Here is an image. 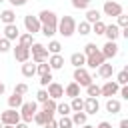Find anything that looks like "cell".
I'll return each mask as SVG.
<instances>
[{
  "label": "cell",
  "instance_id": "24",
  "mask_svg": "<svg viewBox=\"0 0 128 128\" xmlns=\"http://www.w3.org/2000/svg\"><path fill=\"white\" fill-rule=\"evenodd\" d=\"M70 64H72L74 68H80V66L86 64V56H84L82 52H74V54L70 56Z\"/></svg>",
  "mask_w": 128,
  "mask_h": 128
},
{
  "label": "cell",
  "instance_id": "16",
  "mask_svg": "<svg viewBox=\"0 0 128 128\" xmlns=\"http://www.w3.org/2000/svg\"><path fill=\"white\" fill-rule=\"evenodd\" d=\"M42 112L46 114V118H54V114H56V100L48 98L46 102H42Z\"/></svg>",
  "mask_w": 128,
  "mask_h": 128
},
{
  "label": "cell",
  "instance_id": "55",
  "mask_svg": "<svg viewBox=\"0 0 128 128\" xmlns=\"http://www.w3.org/2000/svg\"><path fill=\"white\" fill-rule=\"evenodd\" d=\"M2 128H14L12 124H2Z\"/></svg>",
  "mask_w": 128,
  "mask_h": 128
},
{
  "label": "cell",
  "instance_id": "34",
  "mask_svg": "<svg viewBox=\"0 0 128 128\" xmlns=\"http://www.w3.org/2000/svg\"><path fill=\"white\" fill-rule=\"evenodd\" d=\"M86 94L92 96V98H98V96H100V86L94 84V82H90V84L86 86Z\"/></svg>",
  "mask_w": 128,
  "mask_h": 128
},
{
  "label": "cell",
  "instance_id": "28",
  "mask_svg": "<svg viewBox=\"0 0 128 128\" xmlns=\"http://www.w3.org/2000/svg\"><path fill=\"white\" fill-rule=\"evenodd\" d=\"M18 44L30 48V46L34 44V34H28V32H26V34H20V36H18Z\"/></svg>",
  "mask_w": 128,
  "mask_h": 128
},
{
  "label": "cell",
  "instance_id": "27",
  "mask_svg": "<svg viewBox=\"0 0 128 128\" xmlns=\"http://www.w3.org/2000/svg\"><path fill=\"white\" fill-rule=\"evenodd\" d=\"M64 94L70 96V98H76V96H80V86H78L76 82H70V84L64 88Z\"/></svg>",
  "mask_w": 128,
  "mask_h": 128
},
{
  "label": "cell",
  "instance_id": "33",
  "mask_svg": "<svg viewBox=\"0 0 128 128\" xmlns=\"http://www.w3.org/2000/svg\"><path fill=\"white\" fill-rule=\"evenodd\" d=\"M48 72H52V68H50V64L44 60V62H40V64H36V74L38 76H44V74H48Z\"/></svg>",
  "mask_w": 128,
  "mask_h": 128
},
{
  "label": "cell",
  "instance_id": "37",
  "mask_svg": "<svg viewBox=\"0 0 128 128\" xmlns=\"http://www.w3.org/2000/svg\"><path fill=\"white\" fill-rule=\"evenodd\" d=\"M90 2H92V0H72V6H74L76 10H88Z\"/></svg>",
  "mask_w": 128,
  "mask_h": 128
},
{
  "label": "cell",
  "instance_id": "4",
  "mask_svg": "<svg viewBox=\"0 0 128 128\" xmlns=\"http://www.w3.org/2000/svg\"><path fill=\"white\" fill-rule=\"evenodd\" d=\"M36 110H38V104L36 102H22V106H20V120L26 122V124H30Z\"/></svg>",
  "mask_w": 128,
  "mask_h": 128
},
{
  "label": "cell",
  "instance_id": "22",
  "mask_svg": "<svg viewBox=\"0 0 128 128\" xmlns=\"http://www.w3.org/2000/svg\"><path fill=\"white\" fill-rule=\"evenodd\" d=\"M72 124L74 126H82V124H86L88 122V114L84 112V110H80V112H72Z\"/></svg>",
  "mask_w": 128,
  "mask_h": 128
},
{
  "label": "cell",
  "instance_id": "19",
  "mask_svg": "<svg viewBox=\"0 0 128 128\" xmlns=\"http://www.w3.org/2000/svg\"><path fill=\"white\" fill-rule=\"evenodd\" d=\"M112 74H114V66H112V64L102 62V64L98 66V76H100V78H112Z\"/></svg>",
  "mask_w": 128,
  "mask_h": 128
},
{
  "label": "cell",
  "instance_id": "8",
  "mask_svg": "<svg viewBox=\"0 0 128 128\" xmlns=\"http://www.w3.org/2000/svg\"><path fill=\"white\" fill-rule=\"evenodd\" d=\"M118 90H120L118 82H116V80H108V82H104V86H100V96L112 98V96L118 94Z\"/></svg>",
  "mask_w": 128,
  "mask_h": 128
},
{
  "label": "cell",
  "instance_id": "57",
  "mask_svg": "<svg viewBox=\"0 0 128 128\" xmlns=\"http://www.w3.org/2000/svg\"><path fill=\"white\" fill-rule=\"evenodd\" d=\"M0 2H4V0H0Z\"/></svg>",
  "mask_w": 128,
  "mask_h": 128
},
{
  "label": "cell",
  "instance_id": "10",
  "mask_svg": "<svg viewBox=\"0 0 128 128\" xmlns=\"http://www.w3.org/2000/svg\"><path fill=\"white\" fill-rule=\"evenodd\" d=\"M102 62H106V58H104V54H102L100 50H96L94 54L86 56V64H84V66H88V68H94V70H96Z\"/></svg>",
  "mask_w": 128,
  "mask_h": 128
},
{
  "label": "cell",
  "instance_id": "12",
  "mask_svg": "<svg viewBox=\"0 0 128 128\" xmlns=\"http://www.w3.org/2000/svg\"><path fill=\"white\" fill-rule=\"evenodd\" d=\"M46 92H48V96H50V98L58 100V98H62V96H64V86L52 80V82H50V84L46 86Z\"/></svg>",
  "mask_w": 128,
  "mask_h": 128
},
{
  "label": "cell",
  "instance_id": "2",
  "mask_svg": "<svg viewBox=\"0 0 128 128\" xmlns=\"http://www.w3.org/2000/svg\"><path fill=\"white\" fill-rule=\"evenodd\" d=\"M30 56H32V62L40 64V62L48 60V50H46V46H44V44L34 42V44L30 46Z\"/></svg>",
  "mask_w": 128,
  "mask_h": 128
},
{
  "label": "cell",
  "instance_id": "48",
  "mask_svg": "<svg viewBox=\"0 0 128 128\" xmlns=\"http://www.w3.org/2000/svg\"><path fill=\"white\" fill-rule=\"evenodd\" d=\"M118 92H120V96H122L124 100H128V84H124V86H120V90H118Z\"/></svg>",
  "mask_w": 128,
  "mask_h": 128
},
{
  "label": "cell",
  "instance_id": "14",
  "mask_svg": "<svg viewBox=\"0 0 128 128\" xmlns=\"http://www.w3.org/2000/svg\"><path fill=\"white\" fill-rule=\"evenodd\" d=\"M98 110H100V102H98V98L88 96V98L84 100V112H86V114H96Z\"/></svg>",
  "mask_w": 128,
  "mask_h": 128
},
{
  "label": "cell",
  "instance_id": "5",
  "mask_svg": "<svg viewBox=\"0 0 128 128\" xmlns=\"http://www.w3.org/2000/svg\"><path fill=\"white\" fill-rule=\"evenodd\" d=\"M40 20H38V16H32V14H26L24 16V28H26V32L28 34H38L40 32Z\"/></svg>",
  "mask_w": 128,
  "mask_h": 128
},
{
  "label": "cell",
  "instance_id": "53",
  "mask_svg": "<svg viewBox=\"0 0 128 128\" xmlns=\"http://www.w3.org/2000/svg\"><path fill=\"white\" fill-rule=\"evenodd\" d=\"M4 92H6V86H4V82H2V80H0V96H2V94H4Z\"/></svg>",
  "mask_w": 128,
  "mask_h": 128
},
{
  "label": "cell",
  "instance_id": "23",
  "mask_svg": "<svg viewBox=\"0 0 128 128\" xmlns=\"http://www.w3.org/2000/svg\"><path fill=\"white\" fill-rule=\"evenodd\" d=\"M22 102H24V96H20V94H16V92H12V96H8V108L18 110V108L22 106Z\"/></svg>",
  "mask_w": 128,
  "mask_h": 128
},
{
  "label": "cell",
  "instance_id": "44",
  "mask_svg": "<svg viewBox=\"0 0 128 128\" xmlns=\"http://www.w3.org/2000/svg\"><path fill=\"white\" fill-rule=\"evenodd\" d=\"M52 80H54V78H52V72H48V74L40 76V86H42V88H46V86H48Z\"/></svg>",
  "mask_w": 128,
  "mask_h": 128
},
{
  "label": "cell",
  "instance_id": "11",
  "mask_svg": "<svg viewBox=\"0 0 128 128\" xmlns=\"http://www.w3.org/2000/svg\"><path fill=\"white\" fill-rule=\"evenodd\" d=\"M12 54H14V60H18V62H26V60H30V48H26V46L16 44V46L12 48Z\"/></svg>",
  "mask_w": 128,
  "mask_h": 128
},
{
  "label": "cell",
  "instance_id": "21",
  "mask_svg": "<svg viewBox=\"0 0 128 128\" xmlns=\"http://www.w3.org/2000/svg\"><path fill=\"white\" fill-rule=\"evenodd\" d=\"M106 110H108L110 114H118V112L122 110L120 100H116V98H106Z\"/></svg>",
  "mask_w": 128,
  "mask_h": 128
},
{
  "label": "cell",
  "instance_id": "13",
  "mask_svg": "<svg viewBox=\"0 0 128 128\" xmlns=\"http://www.w3.org/2000/svg\"><path fill=\"white\" fill-rule=\"evenodd\" d=\"M102 54H104V58L106 60H112L116 54H118V44L114 42V40H108L104 46H102V50H100Z\"/></svg>",
  "mask_w": 128,
  "mask_h": 128
},
{
  "label": "cell",
  "instance_id": "7",
  "mask_svg": "<svg viewBox=\"0 0 128 128\" xmlns=\"http://www.w3.org/2000/svg\"><path fill=\"white\" fill-rule=\"evenodd\" d=\"M38 20H40L42 26H52V28H56V24H58V16H56L52 10H42V12L38 14Z\"/></svg>",
  "mask_w": 128,
  "mask_h": 128
},
{
  "label": "cell",
  "instance_id": "9",
  "mask_svg": "<svg viewBox=\"0 0 128 128\" xmlns=\"http://www.w3.org/2000/svg\"><path fill=\"white\" fill-rule=\"evenodd\" d=\"M0 122L2 124H18L20 122V112H16L14 108H8V110H4L2 114H0Z\"/></svg>",
  "mask_w": 128,
  "mask_h": 128
},
{
  "label": "cell",
  "instance_id": "47",
  "mask_svg": "<svg viewBox=\"0 0 128 128\" xmlns=\"http://www.w3.org/2000/svg\"><path fill=\"white\" fill-rule=\"evenodd\" d=\"M44 128H58V120L48 118V120H46V124H44Z\"/></svg>",
  "mask_w": 128,
  "mask_h": 128
},
{
  "label": "cell",
  "instance_id": "18",
  "mask_svg": "<svg viewBox=\"0 0 128 128\" xmlns=\"http://www.w3.org/2000/svg\"><path fill=\"white\" fill-rule=\"evenodd\" d=\"M104 36L108 38V40H118V36H120V28L116 26V24H106V28H104Z\"/></svg>",
  "mask_w": 128,
  "mask_h": 128
},
{
  "label": "cell",
  "instance_id": "31",
  "mask_svg": "<svg viewBox=\"0 0 128 128\" xmlns=\"http://www.w3.org/2000/svg\"><path fill=\"white\" fill-rule=\"evenodd\" d=\"M104 28H106V24H104L102 20H98V22L90 24V32H92V34H96V36H102V34H104Z\"/></svg>",
  "mask_w": 128,
  "mask_h": 128
},
{
  "label": "cell",
  "instance_id": "42",
  "mask_svg": "<svg viewBox=\"0 0 128 128\" xmlns=\"http://www.w3.org/2000/svg\"><path fill=\"white\" fill-rule=\"evenodd\" d=\"M10 48H12L10 46V40L8 38H0V54H6Z\"/></svg>",
  "mask_w": 128,
  "mask_h": 128
},
{
  "label": "cell",
  "instance_id": "6",
  "mask_svg": "<svg viewBox=\"0 0 128 128\" xmlns=\"http://www.w3.org/2000/svg\"><path fill=\"white\" fill-rule=\"evenodd\" d=\"M102 12H104L106 16H118V14H122V12H124V8H122V4H120V2L106 0V2H104V6H102Z\"/></svg>",
  "mask_w": 128,
  "mask_h": 128
},
{
  "label": "cell",
  "instance_id": "35",
  "mask_svg": "<svg viewBox=\"0 0 128 128\" xmlns=\"http://www.w3.org/2000/svg\"><path fill=\"white\" fill-rule=\"evenodd\" d=\"M70 108H72V112H80V110H84V100H82L80 96L72 98V102H70Z\"/></svg>",
  "mask_w": 128,
  "mask_h": 128
},
{
  "label": "cell",
  "instance_id": "20",
  "mask_svg": "<svg viewBox=\"0 0 128 128\" xmlns=\"http://www.w3.org/2000/svg\"><path fill=\"white\" fill-rule=\"evenodd\" d=\"M36 74V62L32 64L30 60H26V62H22V76L24 78H32Z\"/></svg>",
  "mask_w": 128,
  "mask_h": 128
},
{
  "label": "cell",
  "instance_id": "50",
  "mask_svg": "<svg viewBox=\"0 0 128 128\" xmlns=\"http://www.w3.org/2000/svg\"><path fill=\"white\" fill-rule=\"evenodd\" d=\"M94 128H112V124H110V122H106V120H102V122H100L98 126H94Z\"/></svg>",
  "mask_w": 128,
  "mask_h": 128
},
{
  "label": "cell",
  "instance_id": "51",
  "mask_svg": "<svg viewBox=\"0 0 128 128\" xmlns=\"http://www.w3.org/2000/svg\"><path fill=\"white\" fill-rule=\"evenodd\" d=\"M118 128H128V120H126V118H122V120H120V124H118Z\"/></svg>",
  "mask_w": 128,
  "mask_h": 128
},
{
  "label": "cell",
  "instance_id": "49",
  "mask_svg": "<svg viewBox=\"0 0 128 128\" xmlns=\"http://www.w3.org/2000/svg\"><path fill=\"white\" fill-rule=\"evenodd\" d=\"M8 2H10L12 6H24V4L28 2V0H8Z\"/></svg>",
  "mask_w": 128,
  "mask_h": 128
},
{
  "label": "cell",
  "instance_id": "26",
  "mask_svg": "<svg viewBox=\"0 0 128 128\" xmlns=\"http://www.w3.org/2000/svg\"><path fill=\"white\" fill-rule=\"evenodd\" d=\"M100 18H102L100 10H94V8H88V10H86V22H88V24H94V22H98Z\"/></svg>",
  "mask_w": 128,
  "mask_h": 128
},
{
  "label": "cell",
  "instance_id": "3",
  "mask_svg": "<svg viewBox=\"0 0 128 128\" xmlns=\"http://www.w3.org/2000/svg\"><path fill=\"white\" fill-rule=\"evenodd\" d=\"M92 74L86 70V66H80V68H74V82L80 86V88H86L90 82H92Z\"/></svg>",
  "mask_w": 128,
  "mask_h": 128
},
{
  "label": "cell",
  "instance_id": "54",
  "mask_svg": "<svg viewBox=\"0 0 128 128\" xmlns=\"http://www.w3.org/2000/svg\"><path fill=\"white\" fill-rule=\"evenodd\" d=\"M80 128H94V126H90V124H88V122H86V124H82V126H80Z\"/></svg>",
  "mask_w": 128,
  "mask_h": 128
},
{
  "label": "cell",
  "instance_id": "56",
  "mask_svg": "<svg viewBox=\"0 0 128 128\" xmlns=\"http://www.w3.org/2000/svg\"><path fill=\"white\" fill-rule=\"evenodd\" d=\"M0 128H2V122H0Z\"/></svg>",
  "mask_w": 128,
  "mask_h": 128
},
{
  "label": "cell",
  "instance_id": "45",
  "mask_svg": "<svg viewBox=\"0 0 128 128\" xmlns=\"http://www.w3.org/2000/svg\"><path fill=\"white\" fill-rule=\"evenodd\" d=\"M14 92H16V94H20V96H24V94L28 92V84H24V82L16 84V86H14Z\"/></svg>",
  "mask_w": 128,
  "mask_h": 128
},
{
  "label": "cell",
  "instance_id": "17",
  "mask_svg": "<svg viewBox=\"0 0 128 128\" xmlns=\"http://www.w3.org/2000/svg\"><path fill=\"white\" fill-rule=\"evenodd\" d=\"M48 64H50L52 70H62V68H64V58H62V54H50V56H48Z\"/></svg>",
  "mask_w": 128,
  "mask_h": 128
},
{
  "label": "cell",
  "instance_id": "30",
  "mask_svg": "<svg viewBox=\"0 0 128 128\" xmlns=\"http://www.w3.org/2000/svg\"><path fill=\"white\" fill-rule=\"evenodd\" d=\"M76 32H78L80 36H88V34H92V32H90V24H88L86 20H82V22L76 24Z\"/></svg>",
  "mask_w": 128,
  "mask_h": 128
},
{
  "label": "cell",
  "instance_id": "40",
  "mask_svg": "<svg viewBox=\"0 0 128 128\" xmlns=\"http://www.w3.org/2000/svg\"><path fill=\"white\" fill-rule=\"evenodd\" d=\"M40 32H42L46 38H52V36L56 34V28H52V26H40Z\"/></svg>",
  "mask_w": 128,
  "mask_h": 128
},
{
  "label": "cell",
  "instance_id": "29",
  "mask_svg": "<svg viewBox=\"0 0 128 128\" xmlns=\"http://www.w3.org/2000/svg\"><path fill=\"white\" fill-rule=\"evenodd\" d=\"M70 112H72L70 104H66V102H56V114H60V116H70Z\"/></svg>",
  "mask_w": 128,
  "mask_h": 128
},
{
  "label": "cell",
  "instance_id": "36",
  "mask_svg": "<svg viewBox=\"0 0 128 128\" xmlns=\"http://www.w3.org/2000/svg\"><path fill=\"white\" fill-rule=\"evenodd\" d=\"M116 82H118V86H124V84H128V68H124V70H120V72H118V76H116Z\"/></svg>",
  "mask_w": 128,
  "mask_h": 128
},
{
  "label": "cell",
  "instance_id": "32",
  "mask_svg": "<svg viewBox=\"0 0 128 128\" xmlns=\"http://www.w3.org/2000/svg\"><path fill=\"white\" fill-rule=\"evenodd\" d=\"M46 50H48V54H60L62 44H60L58 40H50V42H48V46H46Z\"/></svg>",
  "mask_w": 128,
  "mask_h": 128
},
{
  "label": "cell",
  "instance_id": "1",
  "mask_svg": "<svg viewBox=\"0 0 128 128\" xmlns=\"http://www.w3.org/2000/svg\"><path fill=\"white\" fill-rule=\"evenodd\" d=\"M56 32L62 34L64 38H70V36L76 32V20H74L72 16L64 14V16L58 20V24H56Z\"/></svg>",
  "mask_w": 128,
  "mask_h": 128
},
{
  "label": "cell",
  "instance_id": "25",
  "mask_svg": "<svg viewBox=\"0 0 128 128\" xmlns=\"http://www.w3.org/2000/svg\"><path fill=\"white\" fill-rule=\"evenodd\" d=\"M0 20H2L4 24H14V22H16V12L8 8V10H4V12L0 14Z\"/></svg>",
  "mask_w": 128,
  "mask_h": 128
},
{
  "label": "cell",
  "instance_id": "39",
  "mask_svg": "<svg viewBox=\"0 0 128 128\" xmlns=\"http://www.w3.org/2000/svg\"><path fill=\"white\" fill-rule=\"evenodd\" d=\"M74 124H72V120H70V116H60V120H58V128H72Z\"/></svg>",
  "mask_w": 128,
  "mask_h": 128
},
{
  "label": "cell",
  "instance_id": "38",
  "mask_svg": "<svg viewBox=\"0 0 128 128\" xmlns=\"http://www.w3.org/2000/svg\"><path fill=\"white\" fill-rule=\"evenodd\" d=\"M32 120H34V122H36V124H40V126H44V124H46V120H48V118H46V114H44V112H42V110H40V112H38V110H36V112H34V118H32Z\"/></svg>",
  "mask_w": 128,
  "mask_h": 128
},
{
  "label": "cell",
  "instance_id": "41",
  "mask_svg": "<svg viewBox=\"0 0 128 128\" xmlns=\"http://www.w3.org/2000/svg\"><path fill=\"white\" fill-rule=\"evenodd\" d=\"M96 50H98V46H96L94 42H88V44L84 46V52H82V54H84V56H90V54H94Z\"/></svg>",
  "mask_w": 128,
  "mask_h": 128
},
{
  "label": "cell",
  "instance_id": "46",
  "mask_svg": "<svg viewBox=\"0 0 128 128\" xmlns=\"http://www.w3.org/2000/svg\"><path fill=\"white\" fill-rule=\"evenodd\" d=\"M50 96H48V92H46V88H42V90H38V94H36V100L38 102H46Z\"/></svg>",
  "mask_w": 128,
  "mask_h": 128
},
{
  "label": "cell",
  "instance_id": "43",
  "mask_svg": "<svg viewBox=\"0 0 128 128\" xmlns=\"http://www.w3.org/2000/svg\"><path fill=\"white\" fill-rule=\"evenodd\" d=\"M116 18H118V24H116L118 28H126V26H128V16H126L124 12H122V14H118Z\"/></svg>",
  "mask_w": 128,
  "mask_h": 128
},
{
  "label": "cell",
  "instance_id": "15",
  "mask_svg": "<svg viewBox=\"0 0 128 128\" xmlns=\"http://www.w3.org/2000/svg\"><path fill=\"white\" fill-rule=\"evenodd\" d=\"M20 36V30H18V24L14 22V24H4V38H8L10 42L12 40H16Z\"/></svg>",
  "mask_w": 128,
  "mask_h": 128
},
{
  "label": "cell",
  "instance_id": "52",
  "mask_svg": "<svg viewBox=\"0 0 128 128\" xmlns=\"http://www.w3.org/2000/svg\"><path fill=\"white\" fill-rule=\"evenodd\" d=\"M14 128H28V124H26V122H22V120H20V122H18V124H14Z\"/></svg>",
  "mask_w": 128,
  "mask_h": 128
}]
</instances>
